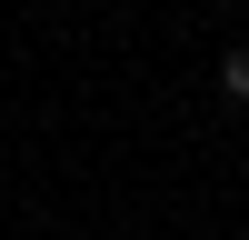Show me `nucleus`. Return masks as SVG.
<instances>
[{
	"instance_id": "1",
	"label": "nucleus",
	"mask_w": 249,
	"mask_h": 240,
	"mask_svg": "<svg viewBox=\"0 0 249 240\" xmlns=\"http://www.w3.org/2000/svg\"><path fill=\"white\" fill-rule=\"evenodd\" d=\"M219 90H230V100H239V110H249V40H239V50H230V60H219Z\"/></svg>"
}]
</instances>
